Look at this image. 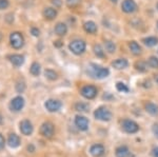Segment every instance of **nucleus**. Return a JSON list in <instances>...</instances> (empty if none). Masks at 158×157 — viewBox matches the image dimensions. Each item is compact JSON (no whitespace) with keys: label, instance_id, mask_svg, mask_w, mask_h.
I'll return each instance as SVG.
<instances>
[{"label":"nucleus","instance_id":"obj_1","mask_svg":"<svg viewBox=\"0 0 158 157\" xmlns=\"http://www.w3.org/2000/svg\"><path fill=\"white\" fill-rule=\"evenodd\" d=\"M88 73L91 77L96 78V79H102V78L108 77L110 75V71L106 68H102L100 65H97L95 63H91L88 69Z\"/></svg>","mask_w":158,"mask_h":157},{"label":"nucleus","instance_id":"obj_2","mask_svg":"<svg viewBox=\"0 0 158 157\" xmlns=\"http://www.w3.org/2000/svg\"><path fill=\"white\" fill-rule=\"evenodd\" d=\"M69 48H70V50L72 51V53H74L75 55H81L82 53H85L86 44L83 40L76 39V40L71 41Z\"/></svg>","mask_w":158,"mask_h":157},{"label":"nucleus","instance_id":"obj_3","mask_svg":"<svg viewBox=\"0 0 158 157\" xmlns=\"http://www.w3.org/2000/svg\"><path fill=\"white\" fill-rule=\"evenodd\" d=\"M94 116L97 120L101 121H109L112 118V113L108 108L106 107H100L94 112Z\"/></svg>","mask_w":158,"mask_h":157},{"label":"nucleus","instance_id":"obj_4","mask_svg":"<svg viewBox=\"0 0 158 157\" xmlns=\"http://www.w3.org/2000/svg\"><path fill=\"white\" fill-rule=\"evenodd\" d=\"M10 41H11V44L14 49L18 50V49H21L24 44V39H23V36H22L21 33L19 32H14L11 34L10 36Z\"/></svg>","mask_w":158,"mask_h":157},{"label":"nucleus","instance_id":"obj_5","mask_svg":"<svg viewBox=\"0 0 158 157\" xmlns=\"http://www.w3.org/2000/svg\"><path fill=\"white\" fill-rule=\"evenodd\" d=\"M121 128L124 132L129 133V134H134V133H136L139 131V126L137 125L135 121L130 120V119H124L123 121H122Z\"/></svg>","mask_w":158,"mask_h":157},{"label":"nucleus","instance_id":"obj_6","mask_svg":"<svg viewBox=\"0 0 158 157\" xmlns=\"http://www.w3.org/2000/svg\"><path fill=\"white\" fill-rule=\"evenodd\" d=\"M54 132H55V128L53 123H51V122L42 123L41 128H40V134H41L43 137L51 138L54 135Z\"/></svg>","mask_w":158,"mask_h":157},{"label":"nucleus","instance_id":"obj_7","mask_svg":"<svg viewBox=\"0 0 158 157\" xmlns=\"http://www.w3.org/2000/svg\"><path fill=\"white\" fill-rule=\"evenodd\" d=\"M80 93L86 99H93L97 95V89L94 87V85H85V87L81 89Z\"/></svg>","mask_w":158,"mask_h":157},{"label":"nucleus","instance_id":"obj_8","mask_svg":"<svg viewBox=\"0 0 158 157\" xmlns=\"http://www.w3.org/2000/svg\"><path fill=\"white\" fill-rule=\"evenodd\" d=\"M44 107L49 112H57V111H59L61 107H62V103H61L59 100L49 99V100L45 101Z\"/></svg>","mask_w":158,"mask_h":157},{"label":"nucleus","instance_id":"obj_9","mask_svg":"<svg viewBox=\"0 0 158 157\" xmlns=\"http://www.w3.org/2000/svg\"><path fill=\"white\" fill-rule=\"evenodd\" d=\"M23 107H24V99L21 96H17V97L13 98L11 100V103H10V108L12 109V111H15V112H18Z\"/></svg>","mask_w":158,"mask_h":157},{"label":"nucleus","instance_id":"obj_10","mask_svg":"<svg viewBox=\"0 0 158 157\" xmlns=\"http://www.w3.org/2000/svg\"><path fill=\"white\" fill-rule=\"evenodd\" d=\"M75 125L80 131H86L89 128V120L85 116L77 115L75 117Z\"/></svg>","mask_w":158,"mask_h":157},{"label":"nucleus","instance_id":"obj_11","mask_svg":"<svg viewBox=\"0 0 158 157\" xmlns=\"http://www.w3.org/2000/svg\"><path fill=\"white\" fill-rule=\"evenodd\" d=\"M121 9L124 13H134L137 10V4L134 0H123Z\"/></svg>","mask_w":158,"mask_h":157},{"label":"nucleus","instance_id":"obj_12","mask_svg":"<svg viewBox=\"0 0 158 157\" xmlns=\"http://www.w3.org/2000/svg\"><path fill=\"white\" fill-rule=\"evenodd\" d=\"M20 131L23 135L29 136L33 133V125L30 120H22L20 122Z\"/></svg>","mask_w":158,"mask_h":157},{"label":"nucleus","instance_id":"obj_13","mask_svg":"<svg viewBox=\"0 0 158 157\" xmlns=\"http://www.w3.org/2000/svg\"><path fill=\"white\" fill-rule=\"evenodd\" d=\"M104 151H106V150H104V147L102 145H99V143H97V145H93L91 147V149H90L91 154L94 157L102 156L104 154Z\"/></svg>","mask_w":158,"mask_h":157},{"label":"nucleus","instance_id":"obj_14","mask_svg":"<svg viewBox=\"0 0 158 157\" xmlns=\"http://www.w3.org/2000/svg\"><path fill=\"white\" fill-rule=\"evenodd\" d=\"M10 61H11L15 67H20L24 63V57L22 55H19V54H15V55H12L10 56Z\"/></svg>","mask_w":158,"mask_h":157},{"label":"nucleus","instance_id":"obj_15","mask_svg":"<svg viewBox=\"0 0 158 157\" xmlns=\"http://www.w3.org/2000/svg\"><path fill=\"white\" fill-rule=\"evenodd\" d=\"M7 143H9V146L11 147V148H13V149L18 148V147L20 146L19 136L16 135V134H11L9 139H7Z\"/></svg>","mask_w":158,"mask_h":157},{"label":"nucleus","instance_id":"obj_16","mask_svg":"<svg viewBox=\"0 0 158 157\" xmlns=\"http://www.w3.org/2000/svg\"><path fill=\"white\" fill-rule=\"evenodd\" d=\"M112 65H113V68H115L116 70H122V69H126V68L128 67L129 62H128V60L124 59V58H119V59L113 61Z\"/></svg>","mask_w":158,"mask_h":157},{"label":"nucleus","instance_id":"obj_17","mask_svg":"<svg viewBox=\"0 0 158 157\" xmlns=\"http://www.w3.org/2000/svg\"><path fill=\"white\" fill-rule=\"evenodd\" d=\"M83 29L89 34H95L97 32V25L94 21H86L83 24Z\"/></svg>","mask_w":158,"mask_h":157},{"label":"nucleus","instance_id":"obj_18","mask_svg":"<svg viewBox=\"0 0 158 157\" xmlns=\"http://www.w3.org/2000/svg\"><path fill=\"white\" fill-rule=\"evenodd\" d=\"M115 154H116V157H128L130 155V150L128 147L120 146L116 149Z\"/></svg>","mask_w":158,"mask_h":157},{"label":"nucleus","instance_id":"obj_19","mask_svg":"<svg viewBox=\"0 0 158 157\" xmlns=\"http://www.w3.org/2000/svg\"><path fill=\"white\" fill-rule=\"evenodd\" d=\"M68 32V27L62 22H59V23L56 24L55 27V33L59 36H64Z\"/></svg>","mask_w":158,"mask_h":157},{"label":"nucleus","instance_id":"obj_20","mask_svg":"<svg viewBox=\"0 0 158 157\" xmlns=\"http://www.w3.org/2000/svg\"><path fill=\"white\" fill-rule=\"evenodd\" d=\"M146 110L149 114H151L153 116H158V105H155L153 102H148L146 103Z\"/></svg>","mask_w":158,"mask_h":157},{"label":"nucleus","instance_id":"obj_21","mask_svg":"<svg viewBox=\"0 0 158 157\" xmlns=\"http://www.w3.org/2000/svg\"><path fill=\"white\" fill-rule=\"evenodd\" d=\"M43 15H44V17L47 19L52 20L57 16V11H56L55 9H52V7H47V9L43 11Z\"/></svg>","mask_w":158,"mask_h":157},{"label":"nucleus","instance_id":"obj_22","mask_svg":"<svg viewBox=\"0 0 158 157\" xmlns=\"http://www.w3.org/2000/svg\"><path fill=\"white\" fill-rule=\"evenodd\" d=\"M129 48H130L131 52L133 53L134 55H139L140 53H141V48H140V45L137 43L136 41H131V42H130Z\"/></svg>","mask_w":158,"mask_h":157},{"label":"nucleus","instance_id":"obj_23","mask_svg":"<svg viewBox=\"0 0 158 157\" xmlns=\"http://www.w3.org/2000/svg\"><path fill=\"white\" fill-rule=\"evenodd\" d=\"M142 42L147 45V47H154L158 43V38L156 37H148L142 39Z\"/></svg>","mask_w":158,"mask_h":157},{"label":"nucleus","instance_id":"obj_24","mask_svg":"<svg viewBox=\"0 0 158 157\" xmlns=\"http://www.w3.org/2000/svg\"><path fill=\"white\" fill-rule=\"evenodd\" d=\"M89 109H90V105L85 102H78L75 105V110L78 112H89Z\"/></svg>","mask_w":158,"mask_h":157},{"label":"nucleus","instance_id":"obj_25","mask_svg":"<svg viewBox=\"0 0 158 157\" xmlns=\"http://www.w3.org/2000/svg\"><path fill=\"white\" fill-rule=\"evenodd\" d=\"M30 72L33 76H38L40 74V64L38 62H33L30 68Z\"/></svg>","mask_w":158,"mask_h":157},{"label":"nucleus","instance_id":"obj_26","mask_svg":"<svg viewBox=\"0 0 158 157\" xmlns=\"http://www.w3.org/2000/svg\"><path fill=\"white\" fill-rule=\"evenodd\" d=\"M44 75H45V77H47L48 79H50V80H56L58 78L57 73H56L55 71L50 70V69L44 71Z\"/></svg>","mask_w":158,"mask_h":157},{"label":"nucleus","instance_id":"obj_27","mask_svg":"<svg viewBox=\"0 0 158 157\" xmlns=\"http://www.w3.org/2000/svg\"><path fill=\"white\" fill-rule=\"evenodd\" d=\"M94 53L95 55L99 58H103L104 57V52H103V49L101 48L100 44H95L94 45Z\"/></svg>","mask_w":158,"mask_h":157},{"label":"nucleus","instance_id":"obj_28","mask_svg":"<svg viewBox=\"0 0 158 157\" xmlns=\"http://www.w3.org/2000/svg\"><path fill=\"white\" fill-rule=\"evenodd\" d=\"M104 47H106V50L108 51L109 53H114L116 50V45L114 44V42L110 41V40L104 42Z\"/></svg>","mask_w":158,"mask_h":157},{"label":"nucleus","instance_id":"obj_29","mask_svg":"<svg viewBox=\"0 0 158 157\" xmlns=\"http://www.w3.org/2000/svg\"><path fill=\"white\" fill-rule=\"evenodd\" d=\"M135 68L139 72H146L147 71V63L144 61H137L135 63Z\"/></svg>","mask_w":158,"mask_h":157},{"label":"nucleus","instance_id":"obj_30","mask_svg":"<svg viewBox=\"0 0 158 157\" xmlns=\"http://www.w3.org/2000/svg\"><path fill=\"white\" fill-rule=\"evenodd\" d=\"M148 64L150 65L153 69H158V58L152 56L149 58V61H148Z\"/></svg>","mask_w":158,"mask_h":157},{"label":"nucleus","instance_id":"obj_31","mask_svg":"<svg viewBox=\"0 0 158 157\" xmlns=\"http://www.w3.org/2000/svg\"><path fill=\"white\" fill-rule=\"evenodd\" d=\"M116 89L119 91V92H122V93H128L129 92V88L127 87L123 82H117L116 83Z\"/></svg>","mask_w":158,"mask_h":157},{"label":"nucleus","instance_id":"obj_32","mask_svg":"<svg viewBox=\"0 0 158 157\" xmlns=\"http://www.w3.org/2000/svg\"><path fill=\"white\" fill-rule=\"evenodd\" d=\"M81 0H67V6L69 7H76L80 4Z\"/></svg>","mask_w":158,"mask_h":157},{"label":"nucleus","instance_id":"obj_33","mask_svg":"<svg viewBox=\"0 0 158 157\" xmlns=\"http://www.w3.org/2000/svg\"><path fill=\"white\" fill-rule=\"evenodd\" d=\"M24 90H25V85H24V82L22 81V82H18L16 85V91L18 93H22V92H24Z\"/></svg>","mask_w":158,"mask_h":157},{"label":"nucleus","instance_id":"obj_34","mask_svg":"<svg viewBox=\"0 0 158 157\" xmlns=\"http://www.w3.org/2000/svg\"><path fill=\"white\" fill-rule=\"evenodd\" d=\"M9 6V0H0V10H4Z\"/></svg>","mask_w":158,"mask_h":157},{"label":"nucleus","instance_id":"obj_35","mask_svg":"<svg viewBox=\"0 0 158 157\" xmlns=\"http://www.w3.org/2000/svg\"><path fill=\"white\" fill-rule=\"evenodd\" d=\"M31 33H32V35H33V36H35V37H38L40 35V31L38 29H36V27H32Z\"/></svg>","mask_w":158,"mask_h":157},{"label":"nucleus","instance_id":"obj_36","mask_svg":"<svg viewBox=\"0 0 158 157\" xmlns=\"http://www.w3.org/2000/svg\"><path fill=\"white\" fill-rule=\"evenodd\" d=\"M51 2L53 3V6H55V7H60L61 4H62L61 0H51Z\"/></svg>","mask_w":158,"mask_h":157},{"label":"nucleus","instance_id":"obj_37","mask_svg":"<svg viewBox=\"0 0 158 157\" xmlns=\"http://www.w3.org/2000/svg\"><path fill=\"white\" fill-rule=\"evenodd\" d=\"M6 20L9 23H12L13 21H14V15L13 14H9V15H6Z\"/></svg>","mask_w":158,"mask_h":157},{"label":"nucleus","instance_id":"obj_38","mask_svg":"<svg viewBox=\"0 0 158 157\" xmlns=\"http://www.w3.org/2000/svg\"><path fill=\"white\" fill-rule=\"evenodd\" d=\"M153 133H154V135L158 138V123H155V125L153 126Z\"/></svg>","mask_w":158,"mask_h":157},{"label":"nucleus","instance_id":"obj_39","mask_svg":"<svg viewBox=\"0 0 158 157\" xmlns=\"http://www.w3.org/2000/svg\"><path fill=\"white\" fill-rule=\"evenodd\" d=\"M3 147H4V138H3V136L0 134V150H1Z\"/></svg>","mask_w":158,"mask_h":157},{"label":"nucleus","instance_id":"obj_40","mask_svg":"<svg viewBox=\"0 0 158 157\" xmlns=\"http://www.w3.org/2000/svg\"><path fill=\"white\" fill-rule=\"evenodd\" d=\"M54 45L56 48H60V47H62V45H63V42L60 41V40H57V41L54 42Z\"/></svg>","mask_w":158,"mask_h":157},{"label":"nucleus","instance_id":"obj_41","mask_svg":"<svg viewBox=\"0 0 158 157\" xmlns=\"http://www.w3.org/2000/svg\"><path fill=\"white\" fill-rule=\"evenodd\" d=\"M153 156L154 157H158V147L153 149Z\"/></svg>","mask_w":158,"mask_h":157},{"label":"nucleus","instance_id":"obj_42","mask_svg":"<svg viewBox=\"0 0 158 157\" xmlns=\"http://www.w3.org/2000/svg\"><path fill=\"white\" fill-rule=\"evenodd\" d=\"M154 79H155V81L158 83V74H156V75L154 76Z\"/></svg>","mask_w":158,"mask_h":157},{"label":"nucleus","instance_id":"obj_43","mask_svg":"<svg viewBox=\"0 0 158 157\" xmlns=\"http://www.w3.org/2000/svg\"><path fill=\"white\" fill-rule=\"evenodd\" d=\"M3 122V118H2V115L0 114V123H2Z\"/></svg>","mask_w":158,"mask_h":157},{"label":"nucleus","instance_id":"obj_44","mask_svg":"<svg viewBox=\"0 0 158 157\" xmlns=\"http://www.w3.org/2000/svg\"><path fill=\"white\" fill-rule=\"evenodd\" d=\"M1 39H2V34L0 33V41H1Z\"/></svg>","mask_w":158,"mask_h":157},{"label":"nucleus","instance_id":"obj_45","mask_svg":"<svg viewBox=\"0 0 158 157\" xmlns=\"http://www.w3.org/2000/svg\"><path fill=\"white\" fill-rule=\"evenodd\" d=\"M111 1H112V2H115V3H116V2L118 1V0H111Z\"/></svg>","mask_w":158,"mask_h":157},{"label":"nucleus","instance_id":"obj_46","mask_svg":"<svg viewBox=\"0 0 158 157\" xmlns=\"http://www.w3.org/2000/svg\"><path fill=\"white\" fill-rule=\"evenodd\" d=\"M157 27H158V22H157Z\"/></svg>","mask_w":158,"mask_h":157},{"label":"nucleus","instance_id":"obj_47","mask_svg":"<svg viewBox=\"0 0 158 157\" xmlns=\"http://www.w3.org/2000/svg\"><path fill=\"white\" fill-rule=\"evenodd\" d=\"M157 9H158V4H157Z\"/></svg>","mask_w":158,"mask_h":157}]
</instances>
